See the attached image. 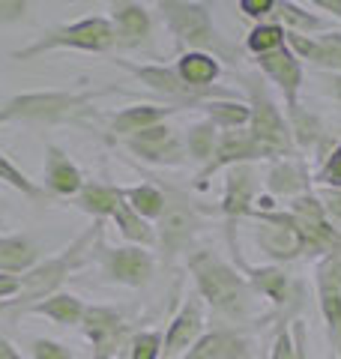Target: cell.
<instances>
[{
	"mask_svg": "<svg viewBox=\"0 0 341 359\" xmlns=\"http://www.w3.org/2000/svg\"><path fill=\"white\" fill-rule=\"evenodd\" d=\"M201 335H203V306L198 294H189L183 309L174 314V320L168 323V330L162 335V353H159V359H180Z\"/></svg>",
	"mask_w": 341,
	"mask_h": 359,
	"instance_id": "17",
	"label": "cell"
},
{
	"mask_svg": "<svg viewBox=\"0 0 341 359\" xmlns=\"http://www.w3.org/2000/svg\"><path fill=\"white\" fill-rule=\"evenodd\" d=\"M81 332L93 344V353H105V356H117L123 347H129L132 339L123 314L111 306H84Z\"/></svg>",
	"mask_w": 341,
	"mask_h": 359,
	"instance_id": "15",
	"label": "cell"
},
{
	"mask_svg": "<svg viewBox=\"0 0 341 359\" xmlns=\"http://www.w3.org/2000/svg\"><path fill=\"white\" fill-rule=\"evenodd\" d=\"M21 290V276H6L0 273V299H13Z\"/></svg>",
	"mask_w": 341,
	"mask_h": 359,
	"instance_id": "42",
	"label": "cell"
},
{
	"mask_svg": "<svg viewBox=\"0 0 341 359\" xmlns=\"http://www.w3.org/2000/svg\"><path fill=\"white\" fill-rule=\"evenodd\" d=\"M111 30H114V45L123 51H135L147 45L153 33V18L150 13L135 4V0H111Z\"/></svg>",
	"mask_w": 341,
	"mask_h": 359,
	"instance_id": "18",
	"label": "cell"
},
{
	"mask_svg": "<svg viewBox=\"0 0 341 359\" xmlns=\"http://www.w3.org/2000/svg\"><path fill=\"white\" fill-rule=\"evenodd\" d=\"M177 111H183L180 105H150V102H141V105H132V108H123L117 114H111V132L114 138H129L135 132H144L156 126V123H165L170 114H177Z\"/></svg>",
	"mask_w": 341,
	"mask_h": 359,
	"instance_id": "23",
	"label": "cell"
},
{
	"mask_svg": "<svg viewBox=\"0 0 341 359\" xmlns=\"http://www.w3.org/2000/svg\"><path fill=\"white\" fill-rule=\"evenodd\" d=\"M201 111L207 114V120L215 129H246L248 120H252V108L234 96L207 99V102H201Z\"/></svg>",
	"mask_w": 341,
	"mask_h": 359,
	"instance_id": "29",
	"label": "cell"
},
{
	"mask_svg": "<svg viewBox=\"0 0 341 359\" xmlns=\"http://www.w3.org/2000/svg\"><path fill=\"white\" fill-rule=\"evenodd\" d=\"M312 4L321 9V13H329L333 18H338L341 21V0H312Z\"/></svg>",
	"mask_w": 341,
	"mask_h": 359,
	"instance_id": "45",
	"label": "cell"
},
{
	"mask_svg": "<svg viewBox=\"0 0 341 359\" xmlns=\"http://www.w3.org/2000/svg\"><path fill=\"white\" fill-rule=\"evenodd\" d=\"M162 353V335L159 332H135L129 339V356L126 359H159Z\"/></svg>",
	"mask_w": 341,
	"mask_h": 359,
	"instance_id": "35",
	"label": "cell"
},
{
	"mask_svg": "<svg viewBox=\"0 0 341 359\" xmlns=\"http://www.w3.org/2000/svg\"><path fill=\"white\" fill-rule=\"evenodd\" d=\"M123 201L147 222H159L165 210V192L159 183H141L135 189H123Z\"/></svg>",
	"mask_w": 341,
	"mask_h": 359,
	"instance_id": "32",
	"label": "cell"
},
{
	"mask_svg": "<svg viewBox=\"0 0 341 359\" xmlns=\"http://www.w3.org/2000/svg\"><path fill=\"white\" fill-rule=\"evenodd\" d=\"M248 96H252V120H248V135H252L255 147L260 153V159H284V156H297V141H293V132L288 126V117L284 111H279V105L269 99V93L264 90V84L258 78H248L246 81Z\"/></svg>",
	"mask_w": 341,
	"mask_h": 359,
	"instance_id": "5",
	"label": "cell"
},
{
	"mask_svg": "<svg viewBox=\"0 0 341 359\" xmlns=\"http://www.w3.org/2000/svg\"><path fill=\"white\" fill-rule=\"evenodd\" d=\"M93 359H114V356H105V353H93Z\"/></svg>",
	"mask_w": 341,
	"mask_h": 359,
	"instance_id": "48",
	"label": "cell"
},
{
	"mask_svg": "<svg viewBox=\"0 0 341 359\" xmlns=\"http://www.w3.org/2000/svg\"><path fill=\"white\" fill-rule=\"evenodd\" d=\"M0 183H6V186H13L15 192H21L25 198H30V201H42L45 198V192L42 189L33 183V180L21 171V168L9 159V156H4L0 153Z\"/></svg>",
	"mask_w": 341,
	"mask_h": 359,
	"instance_id": "34",
	"label": "cell"
},
{
	"mask_svg": "<svg viewBox=\"0 0 341 359\" xmlns=\"http://www.w3.org/2000/svg\"><path fill=\"white\" fill-rule=\"evenodd\" d=\"M174 69L180 72V78L198 93H210V96H231L227 90H215L213 84L219 81L222 75V63L213 57V54L203 51H183L180 60L174 63Z\"/></svg>",
	"mask_w": 341,
	"mask_h": 359,
	"instance_id": "21",
	"label": "cell"
},
{
	"mask_svg": "<svg viewBox=\"0 0 341 359\" xmlns=\"http://www.w3.org/2000/svg\"><path fill=\"white\" fill-rule=\"evenodd\" d=\"M120 69H126L129 75H135L144 87H150L156 96H162L165 102L170 105H180V108H189V105H201L207 102L210 93H198L192 90L174 66H165V63H129V60H114ZM213 99H227V96H213Z\"/></svg>",
	"mask_w": 341,
	"mask_h": 359,
	"instance_id": "8",
	"label": "cell"
},
{
	"mask_svg": "<svg viewBox=\"0 0 341 359\" xmlns=\"http://www.w3.org/2000/svg\"><path fill=\"white\" fill-rule=\"evenodd\" d=\"M57 48H72V51H90V54H108L114 51V30H111V21L102 18V15H90L81 21H72V25H57L48 27L36 36L25 48H15L13 51V60H33V57H42V54H51Z\"/></svg>",
	"mask_w": 341,
	"mask_h": 359,
	"instance_id": "4",
	"label": "cell"
},
{
	"mask_svg": "<svg viewBox=\"0 0 341 359\" xmlns=\"http://www.w3.org/2000/svg\"><path fill=\"white\" fill-rule=\"evenodd\" d=\"M290 330H293V339H297V359H309V353H305V323L290 320Z\"/></svg>",
	"mask_w": 341,
	"mask_h": 359,
	"instance_id": "43",
	"label": "cell"
},
{
	"mask_svg": "<svg viewBox=\"0 0 341 359\" xmlns=\"http://www.w3.org/2000/svg\"><path fill=\"white\" fill-rule=\"evenodd\" d=\"M236 266L246 273V282L248 287L255 290L258 297L269 299L272 306L279 309H302V285L293 282V278L284 273L279 264H267V266H248L240 255H234Z\"/></svg>",
	"mask_w": 341,
	"mask_h": 359,
	"instance_id": "14",
	"label": "cell"
},
{
	"mask_svg": "<svg viewBox=\"0 0 341 359\" xmlns=\"http://www.w3.org/2000/svg\"><path fill=\"white\" fill-rule=\"evenodd\" d=\"M338 252H341V249H338Z\"/></svg>",
	"mask_w": 341,
	"mask_h": 359,
	"instance_id": "49",
	"label": "cell"
},
{
	"mask_svg": "<svg viewBox=\"0 0 341 359\" xmlns=\"http://www.w3.org/2000/svg\"><path fill=\"white\" fill-rule=\"evenodd\" d=\"M279 25L288 30V33H302V36H312V33H326L329 30V21L302 9L300 4L293 0H276V9H272Z\"/></svg>",
	"mask_w": 341,
	"mask_h": 359,
	"instance_id": "27",
	"label": "cell"
},
{
	"mask_svg": "<svg viewBox=\"0 0 341 359\" xmlns=\"http://www.w3.org/2000/svg\"><path fill=\"white\" fill-rule=\"evenodd\" d=\"M27 311L33 314H42V318H48L54 323H60V327H78L84 318V302L66 294V290H57V294H51L48 299L36 302V306H30Z\"/></svg>",
	"mask_w": 341,
	"mask_h": 359,
	"instance_id": "28",
	"label": "cell"
},
{
	"mask_svg": "<svg viewBox=\"0 0 341 359\" xmlns=\"http://www.w3.org/2000/svg\"><path fill=\"white\" fill-rule=\"evenodd\" d=\"M276 9V0H240V13L248 18H267Z\"/></svg>",
	"mask_w": 341,
	"mask_h": 359,
	"instance_id": "41",
	"label": "cell"
},
{
	"mask_svg": "<svg viewBox=\"0 0 341 359\" xmlns=\"http://www.w3.org/2000/svg\"><path fill=\"white\" fill-rule=\"evenodd\" d=\"M36 264H39V243L33 237H27V233L0 237V273L25 276Z\"/></svg>",
	"mask_w": 341,
	"mask_h": 359,
	"instance_id": "25",
	"label": "cell"
},
{
	"mask_svg": "<svg viewBox=\"0 0 341 359\" xmlns=\"http://www.w3.org/2000/svg\"><path fill=\"white\" fill-rule=\"evenodd\" d=\"M99 93H72V90H36V93H18L0 105V126L4 123H57L72 117L75 111L87 108L90 99Z\"/></svg>",
	"mask_w": 341,
	"mask_h": 359,
	"instance_id": "6",
	"label": "cell"
},
{
	"mask_svg": "<svg viewBox=\"0 0 341 359\" xmlns=\"http://www.w3.org/2000/svg\"><path fill=\"white\" fill-rule=\"evenodd\" d=\"M215 141H219V129L210 120H195L183 135V147H186V159L201 162V168L213 159Z\"/></svg>",
	"mask_w": 341,
	"mask_h": 359,
	"instance_id": "31",
	"label": "cell"
},
{
	"mask_svg": "<svg viewBox=\"0 0 341 359\" xmlns=\"http://www.w3.org/2000/svg\"><path fill=\"white\" fill-rule=\"evenodd\" d=\"M312 183H317V186H329V189H341V144H335V147L329 150V156L323 159L321 171L314 174Z\"/></svg>",
	"mask_w": 341,
	"mask_h": 359,
	"instance_id": "36",
	"label": "cell"
},
{
	"mask_svg": "<svg viewBox=\"0 0 341 359\" xmlns=\"http://www.w3.org/2000/svg\"><path fill=\"white\" fill-rule=\"evenodd\" d=\"M123 201V189L120 186H111V183H84L81 192L75 195V207L90 212L96 222L102 219H111L117 204Z\"/></svg>",
	"mask_w": 341,
	"mask_h": 359,
	"instance_id": "26",
	"label": "cell"
},
{
	"mask_svg": "<svg viewBox=\"0 0 341 359\" xmlns=\"http://www.w3.org/2000/svg\"><path fill=\"white\" fill-rule=\"evenodd\" d=\"M159 186L165 192V210L159 216L156 245L162 252V261L170 264L174 257L186 255L192 249V240H195V231H198V216L192 201L177 186H168V183H159Z\"/></svg>",
	"mask_w": 341,
	"mask_h": 359,
	"instance_id": "7",
	"label": "cell"
},
{
	"mask_svg": "<svg viewBox=\"0 0 341 359\" xmlns=\"http://www.w3.org/2000/svg\"><path fill=\"white\" fill-rule=\"evenodd\" d=\"M30 6V0H0V25H13L21 21Z\"/></svg>",
	"mask_w": 341,
	"mask_h": 359,
	"instance_id": "40",
	"label": "cell"
},
{
	"mask_svg": "<svg viewBox=\"0 0 341 359\" xmlns=\"http://www.w3.org/2000/svg\"><path fill=\"white\" fill-rule=\"evenodd\" d=\"M284 45V27L279 25V21H267V25H258L248 30L246 36V48L255 54H267V51H276Z\"/></svg>",
	"mask_w": 341,
	"mask_h": 359,
	"instance_id": "33",
	"label": "cell"
},
{
	"mask_svg": "<svg viewBox=\"0 0 341 359\" xmlns=\"http://www.w3.org/2000/svg\"><path fill=\"white\" fill-rule=\"evenodd\" d=\"M0 359H25V356L18 353V347H15L13 341H9L4 332H0Z\"/></svg>",
	"mask_w": 341,
	"mask_h": 359,
	"instance_id": "46",
	"label": "cell"
},
{
	"mask_svg": "<svg viewBox=\"0 0 341 359\" xmlns=\"http://www.w3.org/2000/svg\"><path fill=\"white\" fill-rule=\"evenodd\" d=\"M326 90H329V96L341 105V72H326Z\"/></svg>",
	"mask_w": 341,
	"mask_h": 359,
	"instance_id": "44",
	"label": "cell"
},
{
	"mask_svg": "<svg viewBox=\"0 0 341 359\" xmlns=\"http://www.w3.org/2000/svg\"><path fill=\"white\" fill-rule=\"evenodd\" d=\"M180 359H203V356H201V353L195 351V347H189V351H186L183 356H180Z\"/></svg>",
	"mask_w": 341,
	"mask_h": 359,
	"instance_id": "47",
	"label": "cell"
},
{
	"mask_svg": "<svg viewBox=\"0 0 341 359\" xmlns=\"http://www.w3.org/2000/svg\"><path fill=\"white\" fill-rule=\"evenodd\" d=\"M267 189L276 198H297L312 192V174L302 159L297 156H284V159H272L267 171Z\"/></svg>",
	"mask_w": 341,
	"mask_h": 359,
	"instance_id": "22",
	"label": "cell"
},
{
	"mask_svg": "<svg viewBox=\"0 0 341 359\" xmlns=\"http://www.w3.org/2000/svg\"><path fill=\"white\" fill-rule=\"evenodd\" d=\"M258 159H260V153H258L248 129H225V132H219L213 159L198 171L195 186L207 189L213 174H222V171H227V168H234V165H252Z\"/></svg>",
	"mask_w": 341,
	"mask_h": 359,
	"instance_id": "16",
	"label": "cell"
},
{
	"mask_svg": "<svg viewBox=\"0 0 341 359\" xmlns=\"http://www.w3.org/2000/svg\"><path fill=\"white\" fill-rule=\"evenodd\" d=\"M111 219H114V224H117V231L123 233V240H126V243H132V245H144V249L156 243V231L150 228V222L141 219L138 212H135V210L126 204V201H120Z\"/></svg>",
	"mask_w": 341,
	"mask_h": 359,
	"instance_id": "30",
	"label": "cell"
},
{
	"mask_svg": "<svg viewBox=\"0 0 341 359\" xmlns=\"http://www.w3.org/2000/svg\"><path fill=\"white\" fill-rule=\"evenodd\" d=\"M317 201H321V207L326 212L329 222H341V189H329V186H317Z\"/></svg>",
	"mask_w": 341,
	"mask_h": 359,
	"instance_id": "39",
	"label": "cell"
},
{
	"mask_svg": "<svg viewBox=\"0 0 341 359\" xmlns=\"http://www.w3.org/2000/svg\"><path fill=\"white\" fill-rule=\"evenodd\" d=\"M102 257V269L111 282L126 285V287H144L156 276V257L144 245H96Z\"/></svg>",
	"mask_w": 341,
	"mask_h": 359,
	"instance_id": "10",
	"label": "cell"
},
{
	"mask_svg": "<svg viewBox=\"0 0 341 359\" xmlns=\"http://www.w3.org/2000/svg\"><path fill=\"white\" fill-rule=\"evenodd\" d=\"M317 285V306H321L326 339L335 351V359H341V252L323 255L314 273Z\"/></svg>",
	"mask_w": 341,
	"mask_h": 359,
	"instance_id": "11",
	"label": "cell"
},
{
	"mask_svg": "<svg viewBox=\"0 0 341 359\" xmlns=\"http://www.w3.org/2000/svg\"><path fill=\"white\" fill-rule=\"evenodd\" d=\"M30 356L33 359H75L72 351L63 341L54 339H33L30 341Z\"/></svg>",
	"mask_w": 341,
	"mask_h": 359,
	"instance_id": "38",
	"label": "cell"
},
{
	"mask_svg": "<svg viewBox=\"0 0 341 359\" xmlns=\"http://www.w3.org/2000/svg\"><path fill=\"white\" fill-rule=\"evenodd\" d=\"M284 45L300 60L314 63L323 72H341V30H326L321 36H302V33L284 30Z\"/></svg>",
	"mask_w": 341,
	"mask_h": 359,
	"instance_id": "19",
	"label": "cell"
},
{
	"mask_svg": "<svg viewBox=\"0 0 341 359\" xmlns=\"http://www.w3.org/2000/svg\"><path fill=\"white\" fill-rule=\"evenodd\" d=\"M84 186V174L66 156L63 147L45 144V171H42V192L54 198H75Z\"/></svg>",
	"mask_w": 341,
	"mask_h": 359,
	"instance_id": "20",
	"label": "cell"
},
{
	"mask_svg": "<svg viewBox=\"0 0 341 359\" xmlns=\"http://www.w3.org/2000/svg\"><path fill=\"white\" fill-rule=\"evenodd\" d=\"M186 266L192 282H195V294L210 306L213 318L225 323H240L248 318L255 290L248 287L246 276H240V269L222 261L213 249L189 252Z\"/></svg>",
	"mask_w": 341,
	"mask_h": 359,
	"instance_id": "1",
	"label": "cell"
},
{
	"mask_svg": "<svg viewBox=\"0 0 341 359\" xmlns=\"http://www.w3.org/2000/svg\"><path fill=\"white\" fill-rule=\"evenodd\" d=\"M269 359H297V339H293L290 320H279L276 339H272Z\"/></svg>",
	"mask_w": 341,
	"mask_h": 359,
	"instance_id": "37",
	"label": "cell"
},
{
	"mask_svg": "<svg viewBox=\"0 0 341 359\" xmlns=\"http://www.w3.org/2000/svg\"><path fill=\"white\" fill-rule=\"evenodd\" d=\"M156 6L180 48L213 54L215 60H227L231 66L240 60V48L234 42H227L219 33V27H215L210 4H195V0H156Z\"/></svg>",
	"mask_w": 341,
	"mask_h": 359,
	"instance_id": "3",
	"label": "cell"
},
{
	"mask_svg": "<svg viewBox=\"0 0 341 359\" xmlns=\"http://www.w3.org/2000/svg\"><path fill=\"white\" fill-rule=\"evenodd\" d=\"M203 359H252V344L236 330H210L192 344Z\"/></svg>",
	"mask_w": 341,
	"mask_h": 359,
	"instance_id": "24",
	"label": "cell"
},
{
	"mask_svg": "<svg viewBox=\"0 0 341 359\" xmlns=\"http://www.w3.org/2000/svg\"><path fill=\"white\" fill-rule=\"evenodd\" d=\"M258 201V174L252 165H234L225 171V198L219 212L227 219V243H231V252L240 255V245H236V222L248 219L255 210Z\"/></svg>",
	"mask_w": 341,
	"mask_h": 359,
	"instance_id": "9",
	"label": "cell"
},
{
	"mask_svg": "<svg viewBox=\"0 0 341 359\" xmlns=\"http://www.w3.org/2000/svg\"><path fill=\"white\" fill-rule=\"evenodd\" d=\"M260 72H264L272 84L281 90V99H284V117L300 111L302 102H300V90H302V60L293 54L288 45H281L276 51H267V54H258L252 60Z\"/></svg>",
	"mask_w": 341,
	"mask_h": 359,
	"instance_id": "13",
	"label": "cell"
},
{
	"mask_svg": "<svg viewBox=\"0 0 341 359\" xmlns=\"http://www.w3.org/2000/svg\"><path fill=\"white\" fill-rule=\"evenodd\" d=\"M102 240V222H96L93 228H87L84 233H78V237L66 245V249L57 255V257H48V261H39L33 269H27L25 276H21V290L9 299V311L6 314H21L27 311L30 306H36V302L48 299L51 294L63 287V282L72 276V269L84 266L87 255L93 252V245Z\"/></svg>",
	"mask_w": 341,
	"mask_h": 359,
	"instance_id": "2",
	"label": "cell"
},
{
	"mask_svg": "<svg viewBox=\"0 0 341 359\" xmlns=\"http://www.w3.org/2000/svg\"><path fill=\"white\" fill-rule=\"evenodd\" d=\"M123 147H126L135 159H141L147 165H183L186 159V147H183V138H180L177 129L165 123H156V126L144 129V132H135L129 138H123Z\"/></svg>",
	"mask_w": 341,
	"mask_h": 359,
	"instance_id": "12",
	"label": "cell"
}]
</instances>
